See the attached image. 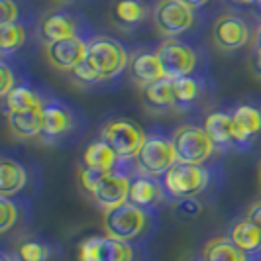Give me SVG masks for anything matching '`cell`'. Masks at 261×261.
Wrapping results in <instances>:
<instances>
[{"label": "cell", "instance_id": "obj_1", "mask_svg": "<svg viewBox=\"0 0 261 261\" xmlns=\"http://www.w3.org/2000/svg\"><path fill=\"white\" fill-rule=\"evenodd\" d=\"M87 61L102 81H110L120 77L128 69L130 57L118 39L96 36L87 41Z\"/></svg>", "mask_w": 261, "mask_h": 261}, {"label": "cell", "instance_id": "obj_2", "mask_svg": "<svg viewBox=\"0 0 261 261\" xmlns=\"http://www.w3.org/2000/svg\"><path fill=\"white\" fill-rule=\"evenodd\" d=\"M147 224H149V212L132 204L130 200L122 202L116 208L105 210L102 216V228L106 236L128 244L144 234L147 230Z\"/></svg>", "mask_w": 261, "mask_h": 261}, {"label": "cell", "instance_id": "obj_3", "mask_svg": "<svg viewBox=\"0 0 261 261\" xmlns=\"http://www.w3.org/2000/svg\"><path fill=\"white\" fill-rule=\"evenodd\" d=\"M177 151L173 140L161 134H151L145 138L140 151L134 157V163L140 173L149 177H165V173L177 163Z\"/></svg>", "mask_w": 261, "mask_h": 261}, {"label": "cell", "instance_id": "obj_4", "mask_svg": "<svg viewBox=\"0 0 261 261\" xmlns=\"http://www.w3.org/2000/svg\"><path fill=\"white\" fill-rule=\"evenodd\" d=\"M145 138L147 136L144 134V130L128 118H112L100 130V140H105L116 151L120 163L134 159L145 142Z\"/></svg>", "mask_w": 261, "mask_h": 261}, {"label": "cell", "instance_id": "obj_5", "mask_svg": "<svg viewBox=\"0 0 261 261\" xmlns=\"http://www.w3.org/2000/svg\"><path fill=\"white\" fill-rule=\"evenodd\" d=\"M175 151H177V159L179 163H191V165H202L208 159L216 145L210 140L204 128L200 126H193V124H183L171 136Z\"/></svg>", "mask_w": 261, "mask_h": 261}, {"label": "cell", "instance_id": "obj_6", "mask_svg": "<svg viewBox=\"0 0 261 261\" xmlns=\"http://www.w3.org/2000/svg\"><path fill=\"white\" fill-rule=\"evenodd\" d=\"M208 181V169H204L202 165H191L179 161L163 177L167 195L175 198H195L206 191Z\"/></svg>", "mask_w": 261, "mask_h": 261}, {"label": "cell", "instance_id": "obj_7", "mask_svg": "<svg viewBox=\"0 0 261 261\" xmlns=\"http://www.w3.org/2000/svg\"><path fill=\"white\" fill-rule=\"evenodd\" d=\"M155 53L167 79H181L193 75L196 61H198L195 49L177 38H165L157 45Z\"/></svg>", "mask_w": 261, "mask_h": 261}, {"label": "cell", "instance_id": "obj_8", "mask_svg": "<svg viewBox=\"0 0 261 261\" xmlns=\"http://www.w3.org/2000/svg\"><path fill=\"white\" fill-rule=\"evenodd\" d=\"M155 28L167 38H175L195 24V10L181 0H159L153 8Z\"/></svg>", "mask_w": 261, "mask_h": 261}, {"label": "cell", "instance_id": "obj_9", "mask_svg": "<svg viewBox=\"0 0 261 261\" xmlns=\"http://www.w3.org/2000/svg\"><path fill=\"white\" fill-rule=\"evenodd\" d=\"M83 28H87V24L81 16L67 10H53L39 20L38 38L45 45L67 38H83Z\"/></svg>", "mask_w": 261, "mask_h": 261}, {"label": "cell", "instance_id": "obj_10", "mask_svg": "<svg viewBox=\"0 0 261 261\" xmlns=\"http://www.w3.org/2000/svg\"><path fill=\"white\" fill-rule=\"evenodd\" d=\"M79 261H134V249L110 236H92L81 242Z\"/></svg>", "mask_w": 261, "mask_h": 261}, {"label": "cell", "instance_id": "obj_11", "mask_svg": "<svg viewBox=\"0 0 261 261\" xmlns=\"http://www.w3.org/2000/svg\"><path fill=\"white\" fill-rule=\"evenodd\" d=\"M251 39L248 22L236 14H224L212 26V41L220 51H238Z\"/></svg>", "mask_w": 261, "mask_h": 261}, {"label": "cell", "instance_id": "obj_12", "mask_svg": "<svg viewBox=\"0 0 261 261\" xmlns=\"http://www.w3.org/2000/svg\"><path fill=\"white\" fill-rule=\"evenodd\" d=\"M87 41L85 38H67L45 45V57L49 65L57 71H73L87 59Z\"/></svg>", "mask_w": 261, "mask_h": 261}, {"label": "cell", "instance_id": "obj_13", "mask_svg": "<svg viewBox=\"0 0 261 261\" xmlns=\"http://www.w3.org/2000/svg\"><path fill=\"white\" fill-rule=\"evenodd\" d=\"M130 181L132 177L124 171H110L102 177V181L98 183L96 191L92 193V200L96 202V206L102 210H110L120 206L122 202L128 200L130 195Z\"/></svg>", "mask_w": 261, "mask_h": 261}, {"label": "cell", "instance_id": "obj_14", "mask_svg": "<svg viewBox=\"0 0 261 261\" xmlns=\"http://www.w3.org/2000/svg\"><path fill=\"white\" fill-rule=\"evenodd\" d=\"M77 124V118L71 108L57 100H47L43 106V130H41V140L43 142H57L67 138Z\"/></svg>", "mask_w": 261, "mask_h": 261}, {"label": "cell", "instance_id": "obj_15", "mask_svg": "<svg viewBox=\"0 0 261 261\" xmlns=\"http://www.w3.org/2000/svg\"><path fill=\"white\" fill-rule=\"evenodd\" d=\"M165 193H167L165 185L159 183V179L144 175V173H138V175L132 177L130 181L128 200L132 204H136V206L149 212V210L161 206V202L165 200Z\"/></svg>", "mask_w": 261, "mask_h": 261}, {"label": "cell", "instance_id": "obj_16", "mask_svg": "<svg viewBox=\"0 0 261 261\" xmlns=\"http://www.w3.org/2000/svg\"><path fill=\"white\" fill-rule=\"evenodd\" d=\"M128 75H130L132 83L140 89H145L157 81L165 79L163 67H161V61L155 51L134 53L130 57V63H128Z\"/></svg>", "mask_w": 261, "mask_h": 261}, {"label": "cell", "instance_id": "obj_17", "mask_svg": "<svg viewBox=\"0 0 261 261\" xmlns=\"http://www.w3.org/2000/svg\"><path fill=\"white\" fill-rule=\"evenodd\" d=\"M149 4L145 0H112L110 18L122 30H136L149 18Z\"/></svg>", "mask_w": 261, "mask_h": 261}, {"label": "cell", "instance_id": "obj_18", "mask_svg": "<svg viewBox=\"0 0 261 261\" xmlns=\"http://www.w3.org/2000/svg\"><path fill=\"white\" fill-rule=\"evenodd\" d=\"M232 122L238 147L246 149L251 144V140L261 132V110L251 105L238 106L232 112Z\"/></svg>", "mask_w": 261, "mask_h": 261}, {"label": "cell", "instance_id": "obj_19", "mask_svg": "<svg viewBox=\"0 0 261 261\" xmlns=\"http://www.w3.org/2000/svg\"><path fill=\"white\" fill-rule=\"evenodd\" d=\"M81 165L91 167V169L105 171V173H110V171L118 169L120 157L116 155V151L106 144L105 140H96V142H92V144L87 145V149L83 151Z\"/></svg>", "mask_w": 261, "mask_h": 261}, {"label": "cell", "instance_id": "obj_20", "mask_svg": "<svg viewBox=\"0 0 261 261\" xmlns=\"http://www.w3.org/2000/svg\"><path fill=\"white\" fill-rule=\"evenodd\" d=\"M28 185V171L22 163L12 157L0 159V196H8L20 193Z\"/></svg>", "mask_w": 261, "mask_h": 261}, {"label": "cell", "instance_id": "obj_21", "mask_svg": "<svg viewBox=\"0 0 261 261\" xmlns=\"http://www.w3.org/2000/svg\"><path fill=\"white\" fill-rule=\"evenodd\" d=\"M204 130L210 136V140L214 142L216 147H238L234 134V122H232V114L228 112H212L208 114L206 122H204Z\"/></svg>", "mask_w": 261, "mask_h": 261}, {"label": "cell", "instance_id": "obj_22", "mask_svg": "<svg viewBox=\"0 0 261 261\" xmlns=\"http://www.w3.org/2000/svg\"><path fill=\"white\" fill-rule=\"evenodd\" d=\"M8 118V128L12 132L14 138L18 140H32L39 138L43 130V110H34V112H10Z\"/></svg>", "mask_w": 261, "mask_h": 261}, {"label": "cell", "instance_id": "obj_23", "mask_svg": "<svg viewBox=\"0 0 261 261\" xmlns=\"http://www.w3.org/2000/svg\"><path fill=\"white\" fill-rule=\"evenodd\" d=\"M142 100L149 110H177L173 79H161L153 85L142 89Z\"/></svg>", "mask_w": 261, "mask_h": 261}, {"label": "cell", "instance_id": "obj_24", "mask_svg": "<svg viewBox=\"0 0 261 261\" xmlns=\"http://www.w3.org/2000/svg\"><path fill=\"white\" fill-rule=\"evenodd\" d=\"M4 100V112H34V110H43L47 100H43L38 92L28 85H18Z\"/></svg>", "mask_w": 261, "mask_h": 261}, {"label": "cell", "instance_id": "obj_25", "mask_svg": "<svg viewBox=\"0 0 261 261\" xmlns=\"http://www.w3.org/2000/svg\"><path fill=\"white\" fill-rule=\"evenodd\" d=\"M228 238L242 251H246L248 255L261 251V228L257 224L251 222L249 218H242L240 222H236L230 228V236Z\"/></svg>", "mask_w": 261, "mask_h": 261}, {"label": "cell", "instance_id": "obj_26", "mask_svg": "<svg viewBox=\"0 0 261 261\" xmlns=\"http://www.w3.org/2000/svg\"><path fill=\"white\" fill-rule=\"evenodd\" d=\"M202 261H248V253L230 238H212L202 249Z\"/></svg>", "mask_w": 261, "mask_h": 261}, {"label": "cell", "instance_id": "obj_27", "mask_svg": "<svg viewBox=\"0 0 261 261\" xmlns=\"http://www.w3.org/2000/svg\"><path fill=\"white\" fill-rule=\"evenodd\" d=\"M173 91H175L177 110H187L189 106H193L202 96L204 83H202V79L195 77V75L173 79Z\"/></svg>", "mask_w": 261, "mask_h": 261}, {"label": "cell", "instance_id": "obj_28", "mask_svg": "<svg viewBox=\"0 0 261 261\" xmlns=\"http://www.w3.org/2000/svg\"><path fill=\"white\" fill-rule=\"evenodd\" d=\"M28 39L26 26L22 22H14L0 26V53L6 57L10 53H16Z\"/></svg>", "mask_w": 261, "mask_h": 261}, {"label": "cell", "instance_id": "obj_29", "mask_svg": "<svg viewBox=\"0 0 261 261\" xmlns=\"http://www.w3.org/2000/svg\"><path fill=\"white\" fill-rule=\"evenodd\" d=\"M16 257L20 261H47L51 257V249L39 240L26 238L16 246Z\"/></svg>", "mask_w": 261, "mask_h": 261}, {"label": "cell", "instance_id": "obj_30", "mask_svg": "<svg viewBox=\"0 0 261 261\" xmlns=\"http://www.w3.org/2000/svg\"><path fill=\"white\" fill-rule=\"evenodd\" d=\"M71 79H73V83L75 85H81V87H92V85H98V83H102V77L89 65V61L85 59L83 63L79 67H75L73 71H71Z\"/></svg>", "mask_w": 261, "mask_h": 261}, {"label": "cell", "instance_id": "obj_31", "mask_svg": "<svg viewBox=\"0 0 261 261\" xmlns=\"http://www.w3.org/2000/svg\"><path fill=\"white\" fill-rule=\"evenodd\" d=\"M106 173L105 171H98V169H91V167H85V165H81L79 167V185H81V189L87 193V195H91L96 191V187L98 183L102 181V177H105Z\"/></svg>", "mask_w": 261, "mask_h": 261}, {"label": "cell", "instance_id": "obj_32", "mask_svg": "<svg viewBox=\"0 0 261 261\" xmlns=\"http://www.w3.org/2000/svg\"><path fill=\"white\" fill-rule=\"evenodd\" d=\"M18 220V208L10 198L0 196V232L6 234Z\"/></svg>", "mask_w": 261, "mask_h": 261}, {"label": "cell", "instance_id": "obj_33", "mask_svg": "<svg viewBox=\"0 0 261 261\" xmlns=\"http://www.w3.org/2000/svg\"><path fill=\"white\" fill-rule=\"evenodd\" d=\"M16 87H18V85H16V75H14V71L8 67L6 61H2V63H0V96L6 98Z\"/></svg>", "mask_w": 261, "mask_h": 261}, {"label": "cell", "instance_id": "obj_34", "mask_svg": "<svg viewBox=\"0 0 261 261\" xmlns=\"http://www.w3.org/2000/svg\"><path fill=\"white\" fill-rule=\"evenodd\" d=\"M20 8L16 0H0V26L20 22Z\"/></svg>", "mask_w": 261, "mask_h": 261}, {"label": "cell", "instance_id": "obj_35", "mask_svg": "<svg viewBox=\"0 0 261 261\" xmlns=\"http://www.w3.org/2000/svg\"><path fill=\"white\" fill-rule=\"evenodd\" d=\"M177 208L185 214H189V216H195L200 212V206H198L195 198H177Z\"/></svg>", "mask_w": 261, "mask_h": 261}, {"label": "cell", "instance_id": "obj_36", "mask_svg": "<svg viewBox=\"0 0 261 261\" xmlns=\"http://www.w3.org/2000/svg\"><path fill=\"white\" fill-rule=\"evenodd\" d=\"M246 218H249L253 224H257L261 228V200H257V202H253L251 206H249L248 214H246Z\"/></svg>", "mask_w": 261, "mask_h": 261}, {"label": "cell", "instance_id": "obj_37", "mask_svg": "<svg viewBox=\"0 0 261 261\" xmlns=\"http://www.w3.org/2000/svg\"><path fill=\"white\" fill-rule=\"evenodd\" d=\"M253 51H261V22L255 28V34H253Z\"/></svg>", "mask_w": 261, "mask_h": 261}, {"label": "cell", "instance_id": "obj_38", "mask_svg": "<svg viewBox=\"0 0 261 261\" xmlns=\"http://www.w3.org/2000/svg\"><path fill=\"white\" fill-rule=\"evenodd\" d=\"M181 2H185L187 6H191L193 10H196V8H202V6H204L208 0H181Z\"/></svg>", "mask_w": 261, "mask_h": 261}, {"label": "cell", "instance_id": "obj_39", "mask_svg": "<svg viewBox=\"0 0 261 261\" xmlns=\"http://www.w3.org/2000/svg\"><path fill=\"white\" fill-rule=\"evenodd\" d=\"M0 261H20V259H18L16 255H14V257H10L8 253H2V257H0Z\"/></svg>", "mask_w": 261, "mask_h": 261}, {"label": "cell", "instance_id": "obj_40", "mask_svg": "<svg viewBox=\"0 0 261 261\" xmlns=\"http://www.w3.org/2000/svg\"><path fill=\"white\" fill-rule=\"evenodd\" d=\"M236 2H244V4H253V2H261V0H236Z\"/></svg>", "mask_w": 261, "mask_h": 261}, {"label": "cell", "instance_id": "obj_41", "mask_svg": "<svg viewBox=\"0 0 261 261\" xmlns=\"http://www.w3.org/2000/svg\"><path fill=\"white\" fill-rule=\"evenodd\" d=\"M257 181H259V185H261V163H259V167H257Z\"/></svg>", "mask_w": 261, "mask_h": 261}, {"label": "cell", "instance_id": "obj_42", "mask_svg": "<svg viewBox=\"0 0 261 261\" xmlns=\"http://www.w3.org/2000/svg\"><path fill=\"white\" fill-rule=\"evenodd\" d=\"M259 4H261V2H259Z\"/></svg>", "mask_w": 261, "mask_h": 261}, {"label": "cell", "instance_id": "obj_43", "mask_svg": "<svg viewBox=\"0 0 261 261\" xmlns=\"http://www.w3.org/2000/svg\"><path fill=\"white\" fill-rule=\"evenodd\" d=\"M200 261H202V259H200Z\"/></svg>", "mask_w": 261, "mask_h": 261}]
</instances>
